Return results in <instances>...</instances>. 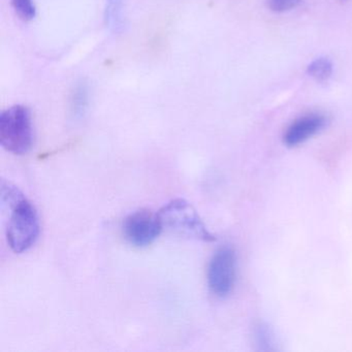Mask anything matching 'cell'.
<instances>
[{
    "label": "cell",
    "mask_w": 352,
    "mask_h": 352,
    "mask_svg": "<svg viewBox=\"0 0 352 352\" xmlns=\"http://www.w3.org/2000/svg\"><path fill=\"white\" fill-rule=\"evenodd\" d=\"M0 203L10 212L7 241L15 253L30 250L40 236V217L36 207L16 185L5 179L0 183Z\"/></svg>",
    "instance_id": "6da1fadb"
},
{
    "label": "cell",
    "mask_w": 352,
    "mask_h": 352,
    "mask_svg": "<svg viewBox=\"0 0 352 352\" xmlns=\"http://www.w3.org/2000/svg\"><path fill=\"white\" fill-rule=\"evenodd\" d=\"M34 133L32 113L17 104L0 114V144L15 155H23L32 150Z\"/></svg>",
    "instance_id": "7a4b0ae2"
},
{
    "label": "cell",
    "mask_w": 352,
    "mask_h": 352,
    "mask_svg": "<svg viewBox=\"0 0 352 352\" xmlns=\"http://www.w3.org/2000/svg\"><path fill=\"white\" fill-rule=\"evenodd\" d=\"M157 213L164 228L204 242L216 240L215 236L209 232L195 208L186 199H172Z\"/></svg>",
    "instance_id": "3957f363"
},
{
    "label": "cell",
    "mask_w": 352,
    "mask_h": 352,
    "mask_svg": "<svg viewBox=\"0 0 352 352\" xmlns=\"http://www.w3.org/2000/svg\"><path fill=\"white\" fill-rule=\"evenodd\" d=\"M236 255L230 246H222L216 250L208 265V286L214 296L226 298L236 283Z\"/></svg>",
    "instance_id": "277c9868"
},
{
    "label": "cell",
    "mask_w": 352,
    "mask_h": 352,
    "mask_svg": "<svg viewBox=\"0 0 352 352\" xmlns=\"http://www.w3.org/2000/svg\"><path fill=\"white\" fill-rule=\"evenodd\" d=\"M162 228L158 213L145 209L129 214L122 224L123 234L127 242L141 248L151 245L160 236Z\"/></svg>",
    "instance_id": "5b68a950"
},
{
    "label": "cell",
    "mask_w": 352,
    "mask_h": 352,
    "mask_svg": "<svg viewBox=\"0 0 352 352\" xmlns=\"http://www.w3.org/2000/svg\"><path fill=\"white\" fill-rule=\"evenodd\" d=\"M327 120L323 115L309 114L292 123L283 135L287 147L294 148L308 141L327 126Z\"/></svg>",
    "instance_id": "8992f818"
},
{
    "label": "cell",
    "mask_w": 352,
    "mask_h": 352,
    "mask_svg": "<svg viewBox=\"0 0 352 352\" xmlns=\"http://www.w3.org/2000/svg\"><path fill=\"white\" fill-rule=\"evenodd\" d=\"M255 341L259 350L263 351H275L277 350L276 345L275 333L271 327L265 323H258L255 329Z\"/></svg>",
    "instance_id": "52a82bcc"
},
{
    "label": "cell",
    "mask_w": 352,
    "mask_h": 352,
    "mask_svg": "<svg viewBox=\"0 0 352 352\" xmlns=\"http://www.w3.org/2000/svg\"><path fill=\"white\" fill-rule=\"evenodd\" d=\"M309 76L317 82H327L333 74V65L327 58H318L308 67Z\"/></svg>",
    "instance_id": "ba28073f"
},
{
    "label": "cell",
    "mask_w": 352,
    "mask_h": 352,
    "mask_svg": "<svg viewBox=\"0 0 352 352\" xmlns=\"http://www.w3.org/2000/svg\"><path fill=\"white\" fill-rule=\"evenodd\" d=\"M11 3L16 14L23 21H32L36 17V12L34 0H11Z\"/></svg>",
    "instance_id": "9c48e42d"
},
{
    "label": "cell",
    "mask_w": 352,
    "mask_h": 352,
    "mask_svg": "<svg viewBox=\"0 0 352 352\" xmlns=\"http://www.w3.org/2000/svg\"><path fill=\"white\" fill-rule=\"evenodd\" d=\"M88 94L85 85H79L76 88L73 96V111L76 116H82L87 108Z\"/></svg>",
    "instance_id": "30bf717a"
},
{
    "label": "cell",
    "mask_w": 352,
    "mask_h": 352,
    "mask_svg": "<svg viewBox=\"0 0 352 352\" xmlns=\"http://www.w3.org/2000/svg\"><path fill=\"white\" fill-rule=\"evenodd\" d=\"M302 0H267L270 10L277 13L290 11L300 5Z\"/></svg>",
    "instance_id": "8fae6325"
},
{
    "label": "cell",
    "mask_w": 352,
    "mask_h": 352,
    "mask_svg": "<svg viewBox=\"0 0 352 352\" xmlns=\"http://www.w3.org/2000/svg\"><path fill=\"white\" fill-rule=\"evenodd\" d=\"M120 5L121 0H109L107 19L113 28H117L120 21Z\"/></svg>",
    "instance_id": "7c38bea8"
}]
</instances>
